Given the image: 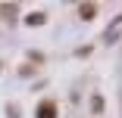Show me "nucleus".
I'll return each mask as SVG.
<instances>
[{"mask_svg":"<svg viewBox=\"0 0 122 118\" xmlns=\"http://www.w3.org/2000/svg\"><path fill=\"white\" fill-rule=\"evenodd\" d=\"M41 115H44V118H50V115H53V106H50V103H47V106H41Z\"/></svg>","mask_w":122,"mask_h":118,"instance_id":"1","label":"nucleus"}]
</instances>
